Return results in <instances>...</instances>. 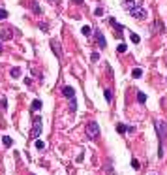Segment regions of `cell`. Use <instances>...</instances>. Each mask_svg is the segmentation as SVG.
<instances>
[{
	"instance_id": "obj_31",
	"label": "cell",
	"mask_w": 167,
	"mask_h": 175,
	"mask_svg": "<svg viewBox=\"0 0 167 175\" xmlns=\"http://www.w3.org/2000/svg\"><path fill=\"white\" fill-rule=\"evenodd\" d=\"M71 2L77 4V6H83V4H85V0H71Z\"/></svg>"
},
{
	"instance_id": "obj_33",
	"label": "cell",
	"mask_w": 167,
	"mask_h": 175,
	"mask_svg": "<svg viewBox=\"0 0 167 175\" xmlns=\"http://www.w3.org/2000/svg\"><path fill=\"white\" fill-rule=\"evenodd\" d=\"M2 51H4V47H2V43H0V53H2Z\"/></svg>"
},
{
	"instance_id": "obj_27",
	"label": "cell",
	"mask_w": 167,
	"mask_h": 175,
	"mask_svg": "<svg viewBox=\"0 0 167 175\" xmlns=\"http://www.w3.org/2000/svg\"><path fill=\"white\" fill-rule=\"evenodd\" d=\"M38 26L41 30H49V25H47V23H38Z\"/></svg>"
},
{
	"instance_id": "obj_14",
	"label": "cell",
	"mask_w": 167,
	"mask_h": 175,
	"mask_svg": "<svg viewBox=\"0 0 167 175\" xmlns=\"http://www.w3.org/2000/svg\"><path fill=\"white\" fill-rule=\"evenodd\" d=\"M137 102H139V104H145V102H146V94L139 90V92H137Z\"/></svg>"
},
{
	"instance_id": "obj_15",
	"label": "cell",
	"mask_w": 167,
	"mask_h": 175,
	"mask_svg": "<svg viewBox=\"0 0 167 175\" xmlns=\"http://www.w3.org/2000/svg\"><path fill=\"white\" fill-rule=\"evenodd\" d=\"M10 75H11V77H21V68H11L10 70Z\"/></svg>"
},
{
	"instance_id": "obj_26",
	"label": "cell",
	"mask_w": 167,
	"mask_h": 175,
	"mask_svg": "<svg viewBox=\"0 0 167 175\" xmlns=\"http://www.w3.org/2000/svg\"><path fill=\"white\" fill-rule=\"evenodd\" d=\"M0 107H2V109H6V107H8V102H6V98H0Z\"/></svg>"
},
{
	"instance_id": "obj_6",
	"label": "cell",
	"mask_w": 167,
	"mask_h": 175,
	"mask_svg": "<svg viewBox=\"0 0 167 175\" xmlns=\"http://www.w3.org/2000/svg\"><path fill=\"white\" fill-rule=\"evenodd\" d=\"M51 49H53V53L62 60V57H64V55H62V47H60V43H58L57 40H51Z\"/></svg>"
},
{
	"instance_id": "obj_24",
	"label": "cell",
	"mask_w": 167,
	"mask_h": 175,
	"mask_svg": "<svg viewBox=\"0 0 167 175\" xmlns=\"http://www.w3.org/2000/svg\"><path fill=\"white\" fill-rule=\"evenodd\" d=\"M130 40H132L133 43H139V42H141V38H139L137 34H130Z\"/></svg>"
},
{
	"instance_id": "obj_12",
	"label": "cell",
	"mask_w": 167,
	"mask_h": 175,
	"mask_svg": "<svg viewBox=\"0 0 167 175\" xmlns=\"http://www.w3.org/2000/svg\"><path fill=\"white\" fill-rule=\"evenodd\" d=\"M2 143H4V147H11V145H13V140H11L10 136H4L2 138Z\"/></svg>"
},
{
	"instance_id": "obj_23",
	"label": "cell",
	"mask_w": 167,
	"mask_h": 175,
	"mask_svg": "<svg viewBox=\"0 0 167 175\" xmlns=\"http://www.w3.org/2000/svg\"><path fill=\"white\" fill-rule=\"evenodd\" d=\"M4 19H8V11L4 8H0V21H4Z\"/></svg>"
},
{
	"instance_id": "obj_22",
	"label": "cell",
	"mask_w": 167,
	"mask_h": 175,
	"mask_svg": "<svg viewBox=\"0 0 167 175\" xmlns=\"http://www.w3.org/2000/svg\"><path fill=\"white\" fill-rule=\"evenodd\" d=\"M36 149H38V151H43V149H45V143H43L41 140H36Z\"/></svg>"
},
{
	"instance_id": "obj_10",
	"label": "cell",
	"mask_w": 167,
	"mask_h": 175,
	"mask_svg": "<svg viewBox=\"0 0 167 175\" xmlns=\"http://www.w3.org/2000/svg\"><path fill=\"white\" fill-rule=\"evenodd\" d=\"M103 169H105V173H107V175H115V169H113V160H111V158H107V160H105V168H103Z\"/></svg>"
},
{
	"instance_id": "obj_18",
	"label": "cell",
	"mask_w": 167,
	"mask_h": 175,
	"mask_svg": "<svg viewBox=\"0 0 167 175\" xmlns=\"http://www.w3.org/2000/svg\"><path fill=\"white\" fill-rule=\"evenodd\" d=\"M152 30H154V32H164V25H161V23H154Z\"/></svg>"
},
{
	"instance_id": "obj_2",
	"label": "cell",
	"mask_w": 167,
	"mask_h": 175,
	"mask_svg": "<svg viewBox=\"0 0 167 175\" xmlns=\"http://www.w3.org/2000/svg\"><path fill=\"white\" fill-rule=\"evenodd\" d=\"M41 117H38V115H34L32 117V130H30V140H38L39 138V134H41V128H43V124H41Z\"/></svg>"
},
{
	"instance_id": "obj_19",
	"label": "cell",
	"mask_w": 167,
	"mask_h": 175,
	"mask_svg": "<svg viewBox=\"0 0 167 175\" xmlns=\"http://www.w3.org/2000/svg\"><path fill=\"white\" fill-rule=\"evenodd\" d=\"M32 11H34L36 15L41 13V8H39V4H38V2H32Z\"/></svg>"
},
{
	"instance_id": "obj_20",
	"label": "cell",
	"mask_w": 167,
	"mask_h": 175,
	"mask_svg": "<svg viewBox=\"0 0 167 175\" xmlns=\"http://www.w3.org/2000/svg\"><path fill=\"white\" fill-rule=\"evenodd\" d=\"M132 75H133L135 79H139V77H141V75H143V70H141V68H133V72H132Z\"/></svg>"
},
{
	"instance_id": "obj_4",
	"label": "cell",
	"mask_w": 167,
	"mask_h": 175,
	"mask_svg": "<svg viewBox=\"0 0 167 175\" xmlns=\"http://www.w3.org/2000/svg\"><path fill=\"white\" fill-rule=\"evenodd\" d=\"M156 132H158L160 143H164V140H167V122L165 121H156Z\"/></svg>"
},
{
	"instance_id": "obj_5",
	"label": "cell",
	"mask_w": 167,
	"mask_h": 175,
	"mask_svg": "<svg viewBox=\"0 0 167 175\" xmlns=\"http://www.w3.org/2000/svg\"><path fill=\"white\" fill-rule=\"evenodd\" d=\"M15 32H17V30H13V28H8V26L0 28V42H6V40H11Z\"/></svg>"
},
{
	"instance_id": "obj_13",
	"label": "cell",
	"mask_w": 167,
	"mask_h": 175,
	"mask_svg": "<svg viewBox=\"0 0 167 175\" xmlns=\"http://www.w3.org/2000/svg\"><path fill=\"white\" fill-rule=\"evenodd\" d=\"M126 51H128V47H126V43H118V47H117V53H118V55H124Z\"/></svg>"
},
{
	"instance_id": "obj_3",
	"label": "cell",
	"mask_w": 167,
	"mask_h": 175,
	"mask_svg": "<svg viewBox=\"0 0 167 175\" xmlns=\"http://www.w3.org/2000/svg\"><path fill=\"white\" fill-rule=\"evenodd\" d=\"M86 136H88V140H98L100 138V126H98V122L90 121L86 124Z\"/></svg>"
},
{
	"instance_id": "obj_11",
	"label": "cell",
	"mask_w": 167,
	"mask_h": 175,
	"mask_svg": "<svg viewBox=\"0 0 167 175\" xmlns=\"http://www.w3.org/2000/svg\"><path fill=\"white\" fill-rule=\"evenodd\" d=\"M30 109H32V111H39V109H41V100H38V98H36V100H32Z\"/></svg>"
},
{
	"instance_id": "obj_25",
	"label": "cell",
	"mask_w": 167,
	"mask_h": 175,
	"mask_svg": "<svg viewBox=\"0 0 167 175\" xmlns=\"http://www.w3.org/2000/svg\"><path fill=\"white\" fill-rule=\"evenodd\" d=\"M139 166H141V164H139V160L132 158V168H133V169H139Z\"/></svg>"
},
{
	"instance_id": "obj_32",
	"label": "cell",
	"mask_w": 167,
	"mask_h": 175,
	"mask_svg": "<svg viewBox=\"0 0 167 175\" xmlns=\"http://www.w3.org/2000/svg\"><path fill=\"white\" fill-rule=\"evenodd\" d=\"M126 132H130V134H133V132H135V126H128V130H126Z\"/></svg>"
},
{
	"instance_id": "obj_29",
	"label": "cell",
	"mask_w": 167,
	"mask_h": 175,
	"mask_svg": "<svg viewBox=\"0 0 167 175\" xmlns=\"http://www.w3.org/2000/svg\"><path fill=\"white\" fill-rule=\"evenodd\" d=\"M70 109H71V111L77 109V104H75V100H70Z\"/></svg>"
},
{
	"instance_id": "obj_16",
	"label": "cell",
	"mask_w": 167,
	"mask_h": 175,
	"mask_svg": "<svg viewBox=\"0 0 167 175\" xmlns=\"http://www.w3.org/2000/svg\"><path fill=\"white\" fill-rule=\"evenodd\" d=\"M105 100L109 102V104L113 102V90H111V89H105Z\"/></svg>"
},
{
	"instance_id": "obj_8",
	"label": "cell",
	"mask_w": 167,
	"mask_h": 175,
	"mask_svg": "<svg viewBox=\"0 0 167 175\" xmlns=\"http://www.w3.org/2000/svg\"><path fill=\"white\" fill-rule=\"evenodd\" d=\"M94 36H96V40H98V45H100L101 49H105V47H107V42H105V38H103V32H101V30H96Z\"/></svg>"
},
{
	"instance_id": "obj_30",
	"label": "cell",
	"mask_w": 167,
	"mask_h": 175,
	"mask_svg": "<svg viewBox=\"0 0 167 175\" xmlns=\"http://www.w3.org/2000/svg\"><path fill=\"white\" fill-rule=\"evenodd\" d=\"M94 13H96L98 17H100V15H103V8H96V11H94Z\"/></svg>"
},
{
	"instance_id": "obj_34",
	"label": "cell",
	"mask_w": 167,
	"mask_h": 175,
	"mask_svg": "<svg viewBox=\"0 0 167 175\" xmlns=\"http://www.w3.org/2000/svg\"><path fill=\"white\" fill-rule=\"evenodd\" d=\"M28 175H32V173H28Z\"/></svg>"
},
{
	"instance_id": "obj_1",
	"label": "cell",
	"mask_w": 167,
	"mask_h": 175,
	"mask_svg": "<svg viewBox=\"0 0 167 175\" xmlns=\"http://www.w3.org/2000/svg\"><path fill=\"white\" fill-rule=\"evenodd\" d=\"M122 6H124V10L128 11L130 15H133L135 19H146V10L145 8H141L135 0H122Z\"/></svg>"
},
{
	"instance_id": "obj_7",
	"label": "cell",
	"mask_w": 167,
	"mask_h": 175,
	"mask_svg": "<svg viewBox=\"0 0 167 175\" xmlns=\"http://www.w3.org/2000/svg\"><path fill=\"white\" fill-rule=\"evenodd\" d=\"M62 94H64L68 100H75V90H73V87H70V85H66L64 89H62Z\"/></svg>"
},
{
	"instance_id": "obj_21",
	"label": "cell",
	"mask_w": 167,
	"mask_h": 175,
	"mask_svg": "<svg viewBox=\"0 0 167 175\" xmlns=\"http://www.w3.org/2000/svg\"><path fill=\"white\" fill-rule=\"evenodd\" d=\"M81 32L85 34V36H94V34H92V28H90V26H83Z\"/></svg>"
},
{
	"instance_id": "obj_17",
	"label": "cell",
	"mask_w": 167,
	"mask_h": 175,
	"mask_svg": "<svg viewBox=\"0 0 167 175\" xmlns=\"http://www.w3.org/2000/svg\"><path fill=\"white\" fill-rule=\"evenodd\" d=\"M126 130H128V126H126V124H122V122H118V124H117V132L118 134H124Z\"/></svg>"
},
{
	"instance_id": "obj_28",
	"label": "cell",
	"mask_w": 167,
	"mask_h": 175,
	"mask_svg": "<svg viewBox=\"0 0 167 175\" xmlns=\"http://www.w3.org/2000/svg\"><path fill=\"white\" fill-rule=\"evenodd\" d=\"M90 58H92V62H98V60H100V55H98V53H92V55H90Z\"/></svg>"
},
{
	"instance_id": "obj_9",
	"label": "cell",
	"mask_w": 167,
	"mask_h": 175,
	"mask_svg": "<svg viewBox=\"0 0 167 175\" xmlns=\"http://www.w3.org/2000/svg\"><path fill=\"white\" fill-rule=\"evenodd\" d=\"M109 25L117 30V38H118V36H122V34H118V32H122V30H124V26H122L120 23H117V19H109Z\"/></svg>"
}]
</instances>
